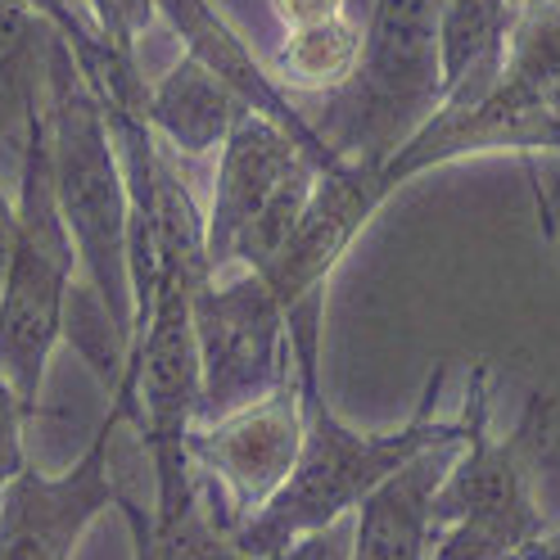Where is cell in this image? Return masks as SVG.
<instances>
[{"instance_id":"cell-18","label":"cell","mask_w":560,"mask_h":560,"mask_svg":"<svg viewBox=\"0 0 560 560\" xmlns=\"http://www.w3.org/2000/svg\"><path fill=\"white\" fill-rule=\"evenodd\" d=\"M271 14L290 27H312V23H330L348 14V0H271Z\"/></svg>"},{"instance_id":"cell-15","label":"cell","mask_w":560,"mask_h":560,"mask_svg":"<svg viewBox=\"0 0 560 560\" xmlns=\"http://www.w3.org/2000/svg\"><path fill=\"white\" fill-rule=\"evenodd\" d=\"M27 420H32V407L19 398L14 384L0 375V488H5L27 462Z\"/></svg>"},{"instance_id":"cell-17","label":"cell","mask_w":560,"mask_h":560,"mask_svg":"<svg viewBox=\"0 0 560 560\" xmlns=\"http://www.w3.org/2000/svg\"><path fill=\"white\" fill-rule=\"evenodd\" d=\"M267 560H353V515H343V520L326 524V529H312V534L285 542Z\"/></svg>"},{"instance_id":"cell-20","label":"cell","mask_w":560,"mask_h":560,"mask_svg":"<svg viewBox=\"0 0 560 560\" xmlns=\"http://www.w3.org/2000/svg\"><path fill=\"white\" fill-rule=\"evenodd\" d=\"M520 560H560V524H551V529H547L529 551H524Z\"/></svg>"},{"instance_id":"cell-8","label":"cell","mask_w":560,"mask_h":560,"mask_svg":"<svg viewBox=\"0 0 560 560\" xmlns=\"http://www.w3.org/2000/svg\"><path fill=\"white\" fill-rule=\"evenodd\" d=\"M131 420L136 389L122 371L109 394V411L73 466L59 475L23 466L0 488V560H73L82 534L122 502V488L114 479V439Z\"/></svg>"},{"instance_id":"cell-11","label":"cell","mask_w":560,"mask_h":560,"mask_svg":"<svg viewBox=\"0 0 560 560\" xmlns=\"http://www.w3.org/2000/svg\"><path fill=\"white\" fill-rule=\"evenodd\" d=\"M244 109L249 104L195 55H182L145 91V122L177 159L218 154Z\"/></svg>"},{"instance_id":"cell-3","label":"cell","mask_w":560,"mask_h":560,"mask_svg":"<svg viewBox=\"0 0 560 560\" xmlns=\"http://www.w3.org/2000/svg\"><path fill=\"white\" fill-rule=\"evenodd\" d=\"M447 0H375L353 78L322 95L312 127L348 163L384 167L443 104Z\"/></svg>"},{"instance_id":"cell-4","label":"cell","mask_w":560,"mask_h":560,"mask_svg":"<svg viewBox=\"0 0 560 560\" xmlns=\"http://www.w3.org/2000/svg\"><path fill=\"white\" fill-rule=\"evenodd\" d=\"M19 235L0 280V375L37 411L55 348L68 339L78 303V249L59 218L50 182L46 104L23 109V163H19Z\"/></svg>"},{"instance_id":"cell-1","label":"cell","mask_w":560,"mask_h":560,"mask_svg":"<svg viewBox=\"0 0 560 560\" xmlns=\"http://www.w3.org/2000/svg\"><path fill=\"white\" fill-rule=\"evenodd\" d=\"M330 290V285H326ZM326 290H312L303 303L290 312V348H294V380H299V407H303V447L299 462L285 479V488L249 520L235 529V547L249 560H267L285 542L326 529V524L353 515L375 488L402 470L411 457L425 447L462 439L466 420L457 416H434L439 389L447 366L439 362L425 384V402L407 420L402 430L389 434H362L343 425L335 407L326 402L322 389V317H326Z\"/></svg>"},{"instance_id":"cell-21","label":"cell","mask_w":560,"mask_h":560,"mask_svg":"<svg viewBox=\"0 0 560 560\" xmlns=\"http://www.w3.org/2000/svg\"><path fill=\"white\" fill-rule=\"evenodd\" d=\"M538 154H551V159L560 163V122H556V118L547 122V131H542V140H538ZM538 154H534V159H538Z\"/></svg>"},{"instance_id":"cell-16","label":"cell","mask_w":560,"mask_h":560,"mask_svg":"<svg viewBox=\"0 0 560 560\" xmlns=\"http://www.w3.org/2000/svg\"><path fill=\"white\" fill-rule=\"evenodd\" d=\"M425 560H520V556L502 547L493 534L475 529V524H443Z\"/></svg>"},{"instance_id":"cell-19","label":"cell","mask_w":560,"mask_h":560,"mask_svg":"<svg viewBox=\"0 0 560 560\" xmlns=\"http://www.w3.org/2000/svg\"><path fill=\"white\" fill-rule=\"evenodd\" d=\"M14 235H19V203L10 199L5 186H0V280H5V267L14 254Z\"/></svg>"},{"instance_id":"cell-2","label":"cell","mask_w":560,"mask_h":560,"mask_svg":"<svg viewBox=\"0 0 560 560\" xmlns=\"http://www.w3.org/2000/svg\"><path fill=\"white\" fill-rule=\"evenodd\" d=\"M46 131L50 182L59 218L73 235L86 294L104 312L114 335L131 348L136 290H131V195L109 114L59 37L46 63Z\"/></svg>"},{"instance_id":"cell-9","label":"cell","mask_w":560,"mask_h":560,"mask_svg":"<svg viewBox=\"0 0 560 560\" xmlns=\"http://www.w3.org/2000/svg\"><path fill=\"white\" fill-rule=\"evenodd\" d=\"M303 447L299 380H280L271 394L244 402L218 420H199L190 434V466L199 493L235 534L285 488Z\"/></svg>"},{"instance_id":"cell-14","label":"cell","mask_w":560,"mask_h":560,"mask_svg":"<svg viewBox=\"0 0 560 560\" xmlns=\"http://www.w3.org/2000/svg\"><path fill=\"white\" fill-rule=\"evenodd\" d=\"M86 10L95 19L100 42L109 46L118 59L136 63V46L140 37L154 27L159 19V0H86Z\"/></svg>"},{"instance_id":"cell-22","label":"cell","mask_w":560,"mask_h":560,"mask_svg":"<svg viewBox=\"0 0 560 560\" xmlns=\"http://www.w3.org/2000/svg\"><path fill=\"white\" fill-rule=\"evenodd\" d=\"M371 5H375V0H348V14H353L358 23H366V14H371Z\"/></svg>"},{"instance_id":"cell-7","label":"cell","mask_w":560,"mask_h":560,"mask_svg":"<svg viewBox=\"0 0 560 560\" xmlns=\"http://www.w3.org/2000/svg\"><path fill=\"white\" fill-rule=\"evenodd\" d=\"M195 339L203 398L199 420H218L271 394L294 371L290 307L258 271H218L195 290Z\"/></svg>"},{"instance_id":"cell-10","label":"cell","mask_w":560,"mask_h":560,"mask_svg":"<svg viewBox=\"0 0 560 560\" xmlns=\"http://www.w3.org/2000/svg\"><path fill=\"white\" fill-rule=\"evenodd\" d=\"M389 203L380 186V167L371 163H335L317 177L303 218L294 226V235L258 276L271 285V294L294 312V303H303L312 290H326L335 267L343 262V254L358 244V235L375 222V213Z\"/></svg>"},{"instance_id":"cell-12","label":"cell","mask_w":560,"mask_h":560,"mask_svg":"<svg viewBox=\"0 0 560 560\" xmlns=\"http://www.w3.org/2000/svg\"><path fill=\"white\" fill-rule=\"evenodd\" d=\"M520 0H447L443 10V104L479 100L498 82Z\"/></svg>"},{"instance_id":"cell-5","label":"cell","mask_w":560,"mask_h":560,"mask_svg":"<svg viewBox=\"0 0 560 560\" xmlns=\"http://www.w3.org/2000/svg\"><path fill=\"white\" fill-rule=\"evenodd\" d=\"M322 172L299 136L244 109L218 150L213 199L203 208L208 271H262L294 235Z\"/></svg>"},{"instance_id":"cell-6","label":"cell","mask_w":560,"mask_h":560,"mask_svg":"<svg viewBox=\"0 0 560 560\" xmlns=\"http://www.w3.org/2000/svg\"><path fill=\"white\" fill-rule=\"evenodd\" d=\"M493 371L483 362L470 366L462 420L466 439L457 447L439 498H434V524H475V529L493 534L515 556L529 551L551 524L534 498V475L547 452L551 425H556V398L538 389L524 407L520 425L511 434H493V398H488Z\"/></svg>"},{"instance_id":"cell-13","label":"cell","mask_w":560,"mask_h":560,"mask_svg":"<svg viewBox=\"0 0 560 560\" xmlns=\"http://www.w3.org/2000/svg\"><path fill=\"white\" fill-rule=\"evenodd\" d=\"M358 55H362V23L353 14L312 27H290L276 50V82L285 91L330 95L335 86L353 78Z\"/></svg>"}]
</instances>
